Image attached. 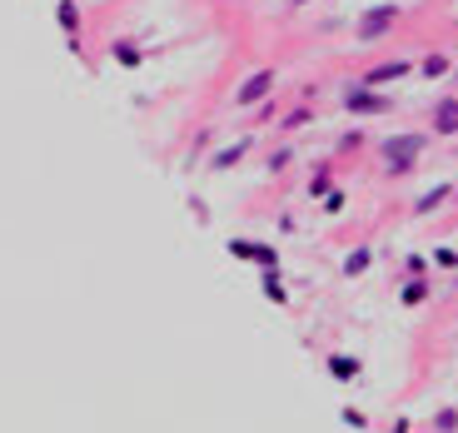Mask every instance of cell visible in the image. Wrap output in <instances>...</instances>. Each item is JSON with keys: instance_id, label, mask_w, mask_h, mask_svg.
I'll return each mask as SVG.
<instances>
[{"instance_id": "obj_14", "label": "cell", "mask_w": 458, "mask_h": 433, "mask_svg": "<svg viewBox=\"0 0 458 433\" xmlns=\"http://www.w3.org/2000/svg\"><path fill=\"white\" fill-rule=\"evenodd\" d=\"M428 299V284L424 279H408V289H404V304H424Z\"/></svg>"}, {"instance_id": "obj_2", "label": "cell", "mask_w": 458, "mask_h": 433, "mask_svg": "<svg viewBox=\"0 0 458 433\" xmlns=\"http://www.w3.org/2000/svg\"><path fill=\"white\" fill-rule=\"evenodd\" d=\"M344 110L349 115H389V95H373L359 80V85H344Z\"/></svg>"}, {"instance_id": "obj_16", "label": "cell", "mask_w": 458, "mask_h": 433, "mask_svg": "<svg viewBox=\"0 0 458 433\" xmlns=\"http://www.w3.org/2000/svg\"><path fill=\"white\" fill-rule=\"evenodd\" d=\"M444 70H448V60H444V55H428V60H424V75H428V80H439Z\"/></svg>"}, {"instance_id": "obj_7", "label": "cell", "mask_w": 458, "mask_h": 433, "mask_svg": "<svg viewBox=\"0 0 458 433\" xmlns=\"http://www.w3.org/2000/svg\"><path fill=\"white\" fill-rule=\"evenodd\" d=\"M404 75H408L404 60H389V65H373V70L364 75V85H389V80H404Z\"/></svg>"}, {"instance_id": "obj_8", "label": "cell", "mask_w": 458, "mask_h": 433, "mask_svg": "<svg viewBox=\"0 0 458 433\" xmlns=\"http://www.w3.org/2000/svg\"><path fill=\"white\" fill-rule=\"evenodd\" d=\"M329 374H334V379H344V384H353V379H359V359L334 354V359H329Z\"/></svg>"}, {"instance_id": "obj_3", "label": "cell", "mask_w": 458, "mask_h": 433, "mask_svg": "<svg viewBox=\"0 0 458 433\" xmlns=\"http://www.w3.org/2000/svg\"><path fill=\"white\" fill-rule=\"evenodd\" d=\"M393 20H399V5H373V10H364V15H359V40H364V45H369V40H379Z\"/></svg>"}, {"instance_id": "obj_11", "label": "cell", "mask_w": 458, "mask_h": 433, "mask_svg": "<svg viewBox=\"0 0 458 433\" xmlns=\"http://www.w3.org/2000/svg\"><path fill=\"white\" fill-rule=\"evenodd\" d=\"M244 150H249L244 140H239V144H229V150H219V155H215V170H229L235 159H244Z\"/></svg>"}, {"instance_id": "obj_10", "label": "cell", "mask_w": 458, "mask_h": 433, "mask_svg": "<svg viewBox=\"0 0 458 433\" xmlns=\"http://www.w3.org/2000/svg\"><path fill=\"white\" fill-rule=\"evenodd\" d=\"M444 199H448V184H433L428 195H419V204H413V210H419V214H433V210H439Z\"/></svg>"}, {"instance_id": "obj_5", "label": "cell", "mask_w": 458, "mask_h": 433, "mask_svg": "<svg viewBox=\"0 0 458 433\" xmlns=\"http://www.w3.org/2000/svg\"><path fill=\"white\" fill-rule=\"evenodd\" d=\"M269 90H274V70H254L239 85V105H259V100H269Z\"/></svg>"}, {"instance_id": "obj_20", "label": "cell", "mask_w": 458, "mask_h": 433, "mask_svg": "<svg viewBox=\"0 0 458 433\" xmlns=\"http://www.w3.org/2000/svg\"><path fill=\"white\" fill-rule=\"evenodd\" d=\"M294 5H304V0H294Z\"/></svg>"}, {"instance_id": "obj_15", "label": "cell", "mask_w": 458, "mask_h": 433, "mask_svg": "<svg viewBox=\"0 0 458 433\" xmlns=\"http://www.w3.org/2000/svg\"><path fill=\"white\" fill-rule=\"evenodd\" d=\"M264 294H269V299H274V304H284V284H279V274H274V269H269V274H264Z\"/></svg>"}, {"instance_id": "obj_13", "label": "cell", "mask_w": 458, "mask_h": 433, "mask_svg": "<svg viewBox=\"0 0 458 433\" xmlns=\"http://www.w3.org/2000/svg\"><path fill=\"white\" fill-rule=\"evenodd\" d=\"M364 269H369V249H353L344 259V274H364Z\"/></svg>"}, {"instance_id": "obj_18", "label": "cell", "mask_w": 458, "mask_h": 433, "mask_svg": "<svg viewBox=\"0 0 458 433\" xmlns=\"http://www.w3.org/2000/svg\"><path fill=\"white\" fill-rule=\"evenodd\" d=\"M284 164H289V150H274V155H269V170H274V175L284 170Z\"/></svg>"}, {"instance_id": "obj_4", "label": "cell", "mask_w": 458, "mask_h": 433, "mask_svg": "<svg viewBox=\"0 0 458 433\" xmlns=\"http://www.w3.org/2000/svg\"><path fill=\"white\" fill-rule=\"evenodd\" d=\"M229 254H239V259H254V264H264V269H274V264H279L274 244H259V239H235V244H229Z\"/></svg>"}, {"instance_id": "obj_1", "label": "cell", "mask_w": 458, "mask_h": 433, "mask_svg": "<svg viewBox=\"0 0 458 433\" xmlns=\"http://www.w3.org/2000/svg\"><path fill=\"white\" fill-rule=\"evenodd\" d=\"M419 155H424V135H393V140H384V170L389 175H408L413 164H419Z\"/></svg>"}, {"instance_id": "obj_17", "label": "cell", "mask_w": 458, "mask_h": 433, "mask_svg": "<svg viewBox=\"0 0 458 433\" xmlns=\"http://www.w3.org/2000/svg\"><path fill=\"white\" fill-rule=\"evenodd\" d=\"M309 195H329V170H319L314 179H309Z\"/></svg>"}, {"instance_id": "obj_9", "label": "cell", "mask_w": 458, "mask_h": 433, "mask_svg": "<svg viewBox=\"0 0 458 433\" xmlns=\"http://www.w3.org/2000/svg\"><path fill=\"white\" fill-rule=\"evenodd\" d=\"M55 20H60V25L70 30V40H75V30H80V5H75V0H60V5H55Z\"/></svg>"}, {"instance_id": "obj_19", "label": "cell", "mask_w": 458, "mask_h": 433, "mask_svg": "<svg viewBox=\"0 0 458 433\" xmlns=\"http://www.w3.org/2000/svg\"><path fill=\"white\" fill-rule=\"evenodd\" d=\"M439 428L448 433V428H458V414H453V408H444V414H439Z\"/></svg>"}, {"instance_id": "obj_12", "label": "cell", "mask_w": 458, "mask_h": 433, "mask_svg": "<svg viewBox=\"0 0 458 433\" xmlns=\"http://www.w3.org/2000/svg\"><path fill=\"white\" fill-rule=\"evenodd\" d=\"M115 60H120V65H140V50H135V40H120V45H115Z\"/></svg>"}, {"instance_id": "obj_6", "label": "cell", "mask_w": 458, "mask_h": 433, "mask_svg": "<svg viewBox=\"0 0 458 433\" xmlns=\"http://www.w3.org/2000/svg\"><path fill=\"white\" fill-rule=\"evenodd\" d=\"M433 130H439V135H458V100L453 95H444L439 105H433Z\"/></svg>"}]
</instances>
